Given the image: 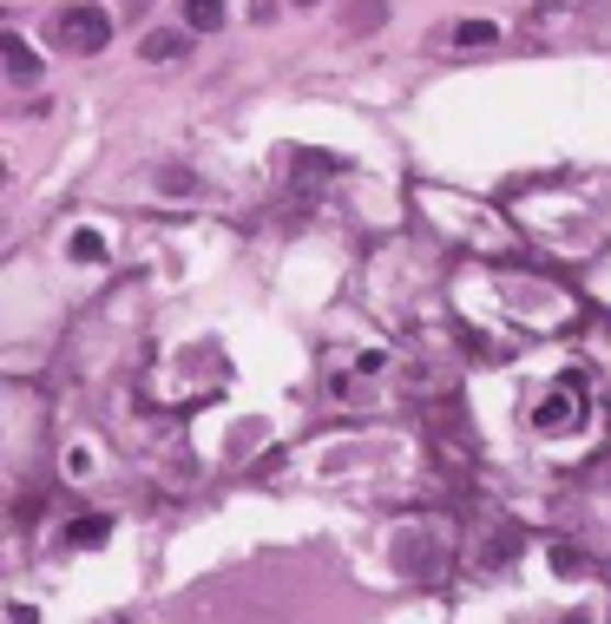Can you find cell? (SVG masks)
<instances>
[{
	"label": "cell",
	"mask_w": 611,
	"mask_h": 624,
	"mask_svg": "<svg viewBox=\"0 0 611 624\" xmlns=\"http://www.w3.org/2000/svg\"><path fill=\"white\" fill-rule=\"evenodd\" d=\"M184 20H191L197 33H217V26H224V0H184Z\"/></svg>",
	"instance_id": "cell-7"
},
{
	"label": "cell",
	"mask_w": 611,
	"mask_h": 624,
	"mask_svg": "<svg viewBox=\"0 0 611 624\" xmlns=\"http://www.w3.org/2000/svg\"><path fill=\"white\" fill-rule=\"evenodd\" d=\"M553 566H559V572H586V559H579L573 546H553Z\"/></svg>",
	"instance_id": "cell-10"
},
{
	"label": "cell",
	"mask_w": 611,
	"mask_h": 624,
	"mask_svg": "<svg viewBox=\"0 0 611 624\" xmlns=\"http://www.w3.org/2000/svg\"><path fill=\"white\" fill-rule=\"evenodd\" d=\"M0 59H7V79H13V86H33V79H39V53H33L13 26L0 33Z\"/></svg>",
	"instance_id": "cell-3"
},
{
	"label": "cell",
	"mask_w": 611,
	"mask_h": 624,
	"mask_svg": "<svg viewBox=\"0 0 611 624\" xmlns=\"http://www.w3.org/2000/svg\"><path fill=\"white\" fill-rule=\"evenodd\" d=\"M454 46H494V20H461L454 26Z\"/></svg>",
	"instance_id": "cell-8"
},
{
	"label": "cell",
	"mask_w": 611,
	"mask_h": 624,
	"mask_svg": "<svg viewBox=\"0 0 611 624\" xmlns=\"http://www.w3.org/2000/svg\"><path fill=\"white\" fill-rule=\"evenodd\" d=\"M53 39H59V53H105V39H112V13H99V7H66L59 20H53Z\"/></svg>",
	"instance_id": "cell-1"
},
{
	"label": "cell",
	"mask_w": 611,
	"mask_h": 624,
	"mask_svg": "<svg viewBox=\"0 0 611 624\" xmlns=\"http://www.w3.org/2000/svg\"><path fill=\"white\" fill-rule=\"evenodd\" d=\"M559 382H566V388H559L553 401H540V408H533V428H546V434L586 415V388H579V375H559Z\"/></svg>",
	"instance_id": "cell-2"
},
{
	"label": "cell",
	"mask_w": 611,
	"mask_h": 624,
	"mask_svg": "<svg viewBox=\"0 0 611 624\" xmlns=\"http://www.w3.org/2000/svg\"><path fill=\"white\" fill-rule=\"evenodd\" d=\"M184 46H191V39H184V33H171V26H151V33L138 39V53H145L151 66H158V59H184Z\"/></svg>",
	"instance_id": "cell-4"
},
{
	"label": "cell",
	"mask_w": 611,
	"mask_h": 624,
	"mask_svg": "<svg viewBox=\"0 0 611 624\" xmlns=\"http://www.w3.org/2000/svg\"><path fill=\"white\" fill-rule=\"evenodd\" d=\"M388 20V0H349V33H375Z\"/></svg>",
	"instance_id": "cell-5"
},
{
	"label": "cell",
	"mask_w": 611,
	"mask_h": 624,
	"mask_svg": "<svg viewBox=\"0 0 611 624\" xmlns=\"http://www.w3.org/2000/svg\"><path fill=\"white\" fill-rule=\"evenodd\" d=\"M303 7H309V0H303Z\"/></svg>",
	"instance_id": "cell-13"
},
{
	"label": "cell",
	"mask_w": 611,
	"mask_h": 624,
	"mask_svg": "<svg viewBox=\"0 0 611 624\" xmlns=\"http://www.w3.org/2000/svg\"><path fill=\"white\" fill-rule=\"evenodd\" d=\"M559 624H586V612H573V619H559Z\"/></svg>",
	"instance_id": "cell-12"
},
{
	"label": "cell",
	"mask_w": 611,
	"mask_h": 624,
	"mask_svg": "<svg viewBox=\"0 0 611 624\" xmlns=\"http://www.w3.org/2000/svg\"><path fill=\"white\" fill-rule=\"evenodd\" d=\"M13 624H33V612H26V605H13Z\"/></svg>",
	"instance_id": "cell-11"
},
{
	"label": "cell",
	"mask_w": 611,
	"mask_h": 624,
	"mask_svg": "<svg viewBox=\"0 0 611 624\" xmlns=\"http://www.w3.org/2000/svg\"><path fill=\"white\" fill-rule=\"evenodd\" d=\"M66 250H72V263H99V257H105V237H99V230H79Z\"/></svg>",
	"instance_id": "cell-9"
},
{
	"label": "cell",
	"mask_w": 611,
	"mask_h": 624,
	"mask_svg": "<svg viewBox=\"0 0 611 624\" xmlns=\"http://www.w3.org/2000/svg\"><path fill=\"white\" fill-rule=\"evenodd\" d=\"M105 533H112V520H99V513H86V520H72V526H66V540H72V546H105Z\"/></svg>",
	"instance_id": "cell-6"
}]
</instances>
